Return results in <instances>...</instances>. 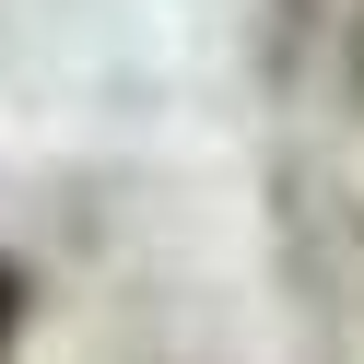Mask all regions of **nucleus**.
Segmentation results:
<instances>
[{"label": "nucleus", "mask_w": 364, "mask_h": 364, "mask_svg": "<svg viewBox=\"0 0 364 364\" xmlns=\"http://www.w3.org/2000/svg\"><path fill=\"white\" fill-rule=\"evenodd\" d=\"M0 341H12V270H0Z\"/></svg>", "instance_id": "f257e3e1"}]
</instances>
